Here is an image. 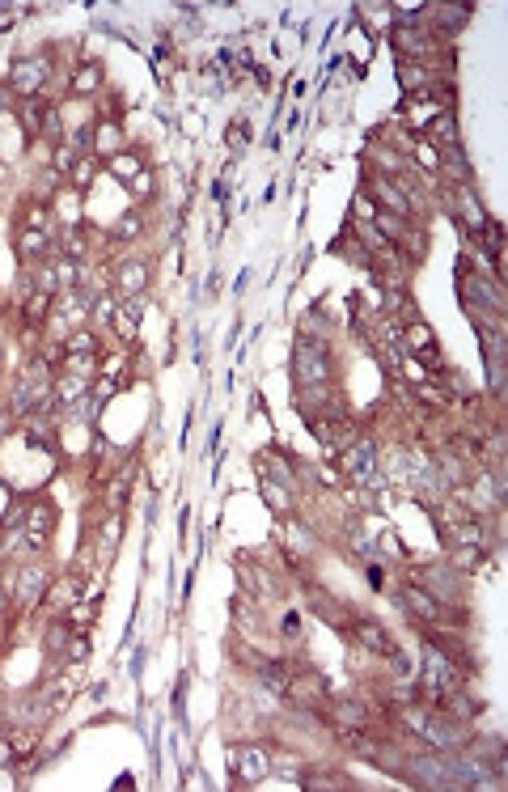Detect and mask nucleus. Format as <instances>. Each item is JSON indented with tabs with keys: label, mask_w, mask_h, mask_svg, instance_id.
I'll return each instance as SVG.
<instances>
[{
	"label": "nucleus",
	"mask_w": 508,
	"mask_h": 792,
	"mask_svg": "<svg viewBox=\"0 0 508 792\" xmlns=\"http://www.w3.org/2000/svg\"><path fill=\"white\" fill-rule=\"evenodd\" d=\"M38 81H42V68H38V64H30V60H22V64H17V72H13V89H17V93H34V89H38Z\"/></svg>",
	"instance_id": "20e7f679"
},
{
	"label": "nucleus",
	"mask_w": 508,
	"mask_h": 792,
	"mask_svg": "<svg viewBox=\"0 0 508 792\" xmlns=\"http://www.w3.org/2000/svg\"><path fill=\"white\" fill-rule=\"evenodd\" d=\"M428 678L440 686V682H449V665L445 661H436V653H428Z\"/></svg>",
	"instance_id": "6e6552de"
},
{
	"label": "nucleus",
	"mask_w": 508,
	"mask_h": 792,
	"mask_svg": "<svg viewBox=\"0 0 508 792\" xmlns=\"http://www.w3.org/2000/svg\"><path fill=\"white\" fill-rule=\"evenodd\" d=\"M5 759H9V750H5V746H0V763H5Z\"/></svg>",
	"instance_id": "2eb2a0df"
},
{
	"label": "nucleus",
	"mask_w": 508,
	"mask_h": 792,
	"mask_svg": "<svg viewBox=\"0 0 508 792\" xmlns=\"http://www.w3.org/2000/svg\"><path fill=\"white\" fill-rule=\"evenodd\" d=\"M356 631H360V640H365L369 649H377V653H390V640H386V631H381L377 623H360Z\"/></svg>",
	"instance_id": "39448f33"
},
{
	"label": "nucleus",
	"mask_w": 508,
	"mask_h": 792,
	"mask_svg": "<svg viewBox=\"0 0 508 792\" xmlns=\"http://www.w3.org/2000/svg\"><path fill=\"white\" fill-rule=\"evenodd\" d=\"M38 593H42V572L30 568V572L22 576V598H26V602H38Z\"/></svg>",
	"instance_id": "423d86ee"
},
{
	"label": "nucleus",
	"mask_w": 508,
	"mask_h": 792,
	"mask_svg": "<svg viewBox=\"0 0 508 792\" xmlns=\"http://www.w3.org/2000/svg\"><path fill=\"white\" fill-rule=\"evenodd\" d=\"M0 606H5V593H0Z\"/></svg>",
	"instance_id": "dca6fc26"
},
{
	"label": "nucleus",
	"mask_w": 508,
	"mask_h": 792,
	"mask_svg": "<svg viewBox=\"0 0 508 792\" xmlns=\"http://www.w3.org/2000/svg\"><path fill=\"white\" fill-rule=\"evenodd\" d=\"M339 720L360 724V720H365V708H360V704H343V708H339Z\"/></svg>",
	"instance_id": "1a4fd4ad"
},
{
	"label": "nucleus",
	"mask_w": 508,
	"mask_h": 792,
	"mask_svg": "<svg viewBox=\"0 0 508 792\" xmlns=\"http://www.w3.org/2000/svg\"><path fill=\"white\" fill-rule=\"evenodd\" d=\"M47 525H51V513H47V508L30 513V530H47Z\"/></svg>",
	"instance_id": "9b49d317"
},
{
	"label": "nucleus",
	"mask_w": 508,
	"mask_h": 792,
	"mask_svg": "<svg viewBox=\"0 0 508 792\" xmlns=\"http://www.w3.org/2000/svg\"><path fill=\"white\" fill-rule=\"evenodd\" d=\"M411 610H420V614H428V619H440V606H436L432 598H424V593H411Z\"/></svg>",
	"instance_id": "0eeeda50"
},
{
	"label": "nucleus",
	"mask_w": 508,
	"mask_h": 792,
	"mask_svg": "<svg viewBox=\"0 0 508 792\" xmlns=\"http://www.w3.org/2000/svg\"><path fill=\"white\" fill-rule=\"evenodd\" d=\"M377 187H381V191H386V203H390V208H398V212H406V199H402V195H398V191H394V187H390V183H386V178H381V183H377Z\"/></svg>",
	"instance_id": "9d476101"
},
{
	"label": "nucleus",
	"mask_w": 508,
	"mask_h": 792,
	"mask_svg": "<svg viewBox=\"0 0 508 792\" xmlns=\"http://www.w3.org/2000/svg\"><path fill=\"white\" fill-rule=\"evenodd\" d=\"M38 246H42V238H38V233H26V238H22V250H26V254H30V250H38Z\"/></svg>",
	"instance_id": "f8f14e48"
},
{
	"label": "nucleus",
	"mask_w": 508,
	"mask_h": 792,
	"mask_svg": "<svg viewBox=\"0 0 508 792\" xmlns=\"http://www.w3.org/2000/svg\"><path fill=\"white\" fill-rule=\"evenodd\" d=\"M420 729H424V737H428V742H432V746H440V750H457V746L466 742V737L457 733L453 724H440V720H428V724L420 720Z\"/></svg>",
	"instance_id": "7ed1b4c3"
},
{
	"label": "nucleus",
	"mask_w": 508,
	"mask_h": 792,
	"mask_svg": "<svg viewBox=\"0 0 508 792\" xmlns=\"http://www.w3.org/2000/svg\"><path fill=\"white\" fill-rule=\"evenodd\" d=\"M123 280H127V284H144V272H140V267H127Z\"/></svg>",
	"instance_id": "ddd939ff"
},
{
	"label": "nucleus",
	"mask_w": 508,
	"mask_h": 792,
	"mask_svg": "<svg viewBox=\"0 0 508 792\" xmlns=\"http://www.w3.org/2000/svg\"><path fill=\"white\" fill-rule=\"evenodd\" d=\"M5 107H9V98H5V93H0V111H5Z\"/></svg>",
	"instance_id": "4468645a"
},
{
	"label": "nucleus",
	"mask_w": 508,
	"mask_h": 792,
	"mask_svg": "<svg viewBox=\"0 0 508 792\" xmlns=\"http://www.w3.org/2000/svg\"><path fill=\"white\" fill-rule=\"evenodd\" d=\"M296 373H301L305 382H326L331 364H326V348H322L318 339H301V343H296Z\"/></svg>",
	"instance_id": "f257e3e1"
},
{
	"label": "nucleus",
	"mask_w": 508,
	"mask_h": 792,
	"mask_svg": "<svg viewBox=\"0 0 508 792\" xmlns=\"http://www.w3.org/2000/svg\"><path fill=\"white\" fill-rule=\"evenodd\" d=\"M233 767L241 771V784H254V779H263L267 775V754L263 750H254V746H241V750H233Z\"/></svg>",
	"instance_id": "f03ea898"
}]
</instances>
